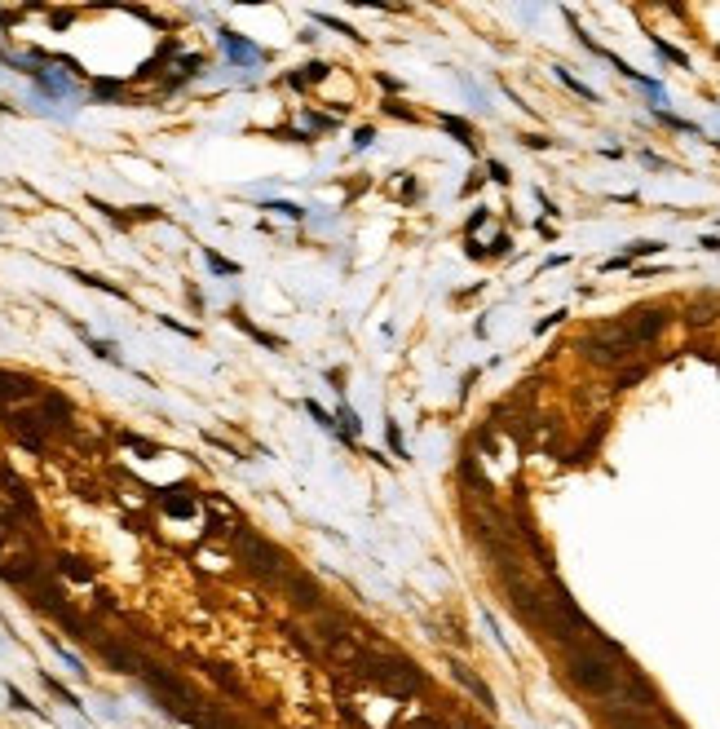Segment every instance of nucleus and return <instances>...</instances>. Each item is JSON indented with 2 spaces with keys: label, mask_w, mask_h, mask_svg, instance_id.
<instances>
[{
  "label": "nucleus",
  "mask_w": 720,
  "mask_h": 729,
  "mask_svg": "<svg viewBox=\"0 0 720 729\" xmlns=\"http://www.w3.org/2000/svg\"><path fill=\"white\" fill-rule=\"evenodd\" d=\"M637 350H641V345L632 341L628 327H606V332H597V336H583V354L592 358V363H601V367L628 363Z\"/></svg>",
  "instance_id": "f257e3e1"
},
{
  "label": "nucleus",
  "mask_w": 720,
  "mask_h": 729,
  "mask_svg": "<svg viewBox=\"0 0 720 729\" xmlns=\"http://www.w3.org/2000/svg\"><path fill=\"white\" fill-rule=\"evenodd\" d=\"M58 566H62V570H67V575L76 579V583H93V566H84L80 557H62Z\"/></svg>",
  "instance_id": "0eeeda50"
},
{
  "label": "nucleus",
  "mask_w": 720,
  "mask_h": 729,
  "mask_svg": "<svg viewBox=\"0 0 720 729\" xmlns=\"http://www.w3.org/2000/svg\"><path fill=\"white\" fill-rule=\"evenodd\" d=\"M221 44H225V49H230V58H239V62H257V58H261V53L252 49L248 40H239L234 31H221Z\"/></svg>",
  "instance_id": "39448f33"
},
{
  "label": "nucleus",
  "mask_w": 720,
  "mask_h": 729,
  "mask_svg": "<svg viewBox=\"0 0 720 729\" xmlns=\"http://www.w3.org/2000/svg\"><path fill=\"white\" fill-rule=\"evenodd\" d=\"M35 389L27 376H9V372H0V398H35Z\"/></svg>",
  "instance_id": "20e7f679"
},
{
  "label": "nucleus",
  "mask_w": 720,
  "mask_h": 729,
  "mask_svg": "<svg viewBox=\"0 0 720 729\" xmlns=\"http://www.w3.org/2000/svg\"><path fill=\"white\" fill-rule=\"evenodd\" d=\"M208 266L217 270V274H239V266H234V261H221L217 252H208Z\"/></svg>",
  "instance_id": "1a4fd4ad"
},
{
  "label": "nucleus",
  "mask_w": 720,
  "mask_h": 729,
  "mask_svg": "<svg viewBox=\"0 0 720 729\" xmlns=\"http://www.w3.org/2000/svg\"><path fill=\"white\" fill-rule=\"evenodd\" d=\"M663 327H667V314H663V309H650V314H641V318L628 323V332H632V341H637V345H650Z\"/></svg>",
  "instance_id": "7ed1b4c3"
},
{
  "label": "nucleus",
  "mask_w": 720,
  "mask_h": 729,
  "mask_svg": "<svg viewBox=\"0 0 720 729\" xmlns=\"http://www.w3.org/2000/svg\"><path fill=\"white\" fill-rule=\"evenodd\" d=\"M164 508L173 513V517H190L199 504H195V495H164Z\"/></svg>",
  "instance_id": "423d86ee"
},
{
  "label": "nucleus",
  "mask_w": 720,
  "mask_h": 729,
  "mask_svg": "<svg viewBox=\"0 0 720 729\" xmlns=\"http://www.w3.org/2000/svg\"><path fill=\"white\" fill-rule=\"evenodd\" d=\"M658 721H667V712H606V729H663Z\"/></svg>",
  "instance_id": "f03ea898"
},
{
  "label": "nucleus",
  "mask_w": 720,
  "mask_h": 729,
  "mask_svg": "<svg viewBox=\"0 0 720 729\" xmlns=\"http://www.w3.org/2000/svg\"><path fill=\"white\" fill-rule=\"evenodd\" d=\"M323 76H327V67H323V62H314L309 71H301V76H287V85H296V89H301V85H314V80H323Z\"/></svg>",
  "instance_id": "6e6552de"
}]
</instances>
